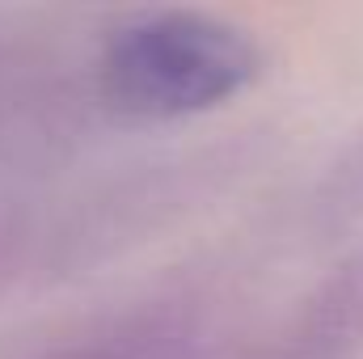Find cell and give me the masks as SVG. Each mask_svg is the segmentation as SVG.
Segmentation results:
<instances>
[{
    "label": "cell",
    "instance_id": "6da1fadb",
    "mask_svg": "<svg viewBox=\"0 0 363 359\" xmlns=\"http://www.w3.org/2000/svg\"><path fill=\"white\" fill-rule=\"evenodd\" d=\"M262 68L267 55L245 26L203 9H148L101 38L93 81L114 114L174 123L233 101Z\"/></svg>",
    "mask_w": 363,
    "mask_h": 359
},
{
    "label": "cell",
    "instance_id": "7a4b0ae2",
    "mask_svg": "<svg viewBox=\"0 0 363 359\" xmlns=\"http://www.w3.org/2000/svg\"><path fill=\"white\" fill-rule=\"evenodd\" d=\"M211 309L186 292L118 304L30 359H211Z\"/></svg>",
    "mask_w": 363,
    "mask_h": 359
},
{
    "label": "cell",
    "instance_id": "3957f363",
    "mask_svg": "<svg viewBox=\"0 0 363 359\" xmlns=\"http://www.w3.org/2000/svg\"><path fill=\"white\" fill-rule=\"evenodd\" d=\"M363 355V245L325 270L271 330L228 359H359Z\"/></svg>",
    "mask_w": 363,
    "mask_h": 359
},
{
    "label": "cell",
    "instance_id": "277c9868",
    "mask_svg": "<svg viewBox=\"0 0 363 359\" xmlns=\"http://www.w3.org/2000/svg\"><path fill=\"white\" fill-rule=\"evenodd\" d=\"M60 241H68L64 228H51L38 207L21 199H0V296L30 279L43 254Z\"/></svg>",
    "mask_w": 363,
    "mask_h": 359
}]
</instances>
